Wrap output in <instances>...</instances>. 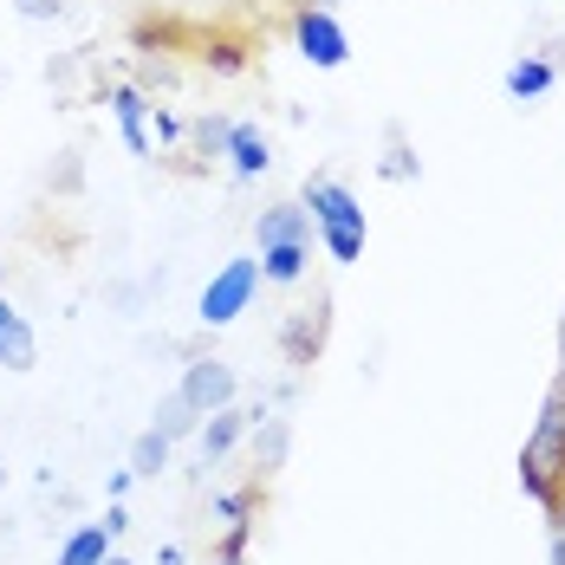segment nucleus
<instances>
[{
	"mask_svg": "<svg viewBox=\"0 0 565 565\" xmlns=\"http://www.w3.org/2000/svg\"><path fill=\"white\" fill-rule=\"evenodd\" d=\"M306 260H312V247H306V241H286V247H260V280H274V286L306 280Z\"/></svg>",
	"mask_w": 565,
	"mask_h": 565,
	"instance_id": "obj_9",
	"label": "nucleus"
},
{
	"mask_svg": "<svg viewBox=\"0 0 565 565\" xmlns=\"http://www.w3.org/2000/svg\"><path fill=\"white\" fill-rule=\"evenodd\" d=\"M559 377H565V319H559Z\"/></svg>",
	"mask_w": 565,
	"mask_h": 565,
	"instance_id": "obj_19",
	"label": "nucleus"
},
{
	"mask_svg": "<svg viewBox=\"0 0 565 565\" xmlns=\"http://www.w3.org/2000/svg\"><path fill=\"white\" fill-rule=\"evenodd\" d=\"M254 292H260V260H227L222 274L202 286V326H234Z\"/></svg>",
	"mask_w": 565,
	"mask_h": 565,
	"instance_id": "obj_4",
	"label": "nucleus"
},
{
	"mask_svg": "<svg viewBox=\"0 0 565 565\" xmlns=\"http://www.w3.org/2000/svg\"><path fill=\"white\" fill-rule=\"evenodd\" d=\"M234 443H241V409L227 403V409H215V416L202 423V455L215 461V455H227V449H234Z\"/></svg>",
	"mask_w": 565,
	"mask_h": 565,
	"instance_id": "obj_11",
	"label": "nucleus"
},
{
	"mask_svg": "<svg viewBox=\"0 0 565 565\" xmlns=\"http://www.w3.org/2000/svg\"><path fill=\"white\" fill-rule=\"evenodd\" d=\"M117 124H124V143L143 157V150H150V137H143V98H137V92H117Z\"/></svg>",
	"mask_w": 565,
	"mask_h": 565,
	"instance_id": "obj_14",
	"label": "nucleus"
},
{
	"mask_svg": "<svg viewBox=\"0 0 565 565\" xmlns=\"http://www.w3.org/2000/svg\"><path fill=\"white\" fill-rule=\"evenodd\" d=\"M20 7V20H58L65 13V0H13Z\"/></svg>",
	"mask_w": 565,
	"mask_h": 565,
	"instance_id": "obj_16",
	"label": "nucleus"
},
{
	"mask_svg": "<svg viewBox=\"0 0 565 565\" xmlns=\"http://www.w3.org/2000/svg\"><path fill=\"white\" fill-rule=\"evenodd\" d=\"M292 46H299L306 65L339 72L344 58H351V33L339 26V13H326V7H299V13H292Z\"/></svg>",
	"mask_w": 565,
	"mask_h": 565,
	"instance_id": "obj_3",
	"label": "nucleus"
},
{
	"mask_svg": "<svg viewBox=\"0 0 565 565\" xmlns=\"http://www.w3.org/2000/svg\"><path fill=\"white\" fill-rule=\"evenodd\" d=\"M175 396H182L195 416H215V409H227V403H234V371H227L222 358H195V364L182 371Z\"/></svg>",
	"mask_w": 565,
	"mask_h": 565,
	"instance_id": "obj_5",
	"label": "nucleus"
},
{
	"mask_svg": "<svg viewBox=\"0 0 565 565\" xmlns=\"http://www.w3.org/2000/svg\"><path fill=\"white\" fill-rule=\"evenodd\" d=\"M150 429L175 443V436H189V429H195V409H189L182 396H163V403H157V423H150Z\"/></svg>",
	"mask_w": 565,
	"mask_h": 565,
	"instance_id": "obj_15",
	"label": "nucleus"
},
{
	"mask_svg": "<svg viewBox=\"0 0 565 565\" xmlns=\"http://www.w3.org/2000/svg\"><path fill=\"white\" fill-rule=\"evenodd\" d=\"M508 92L513 98H540V92H553V65L546 58H520L508 72Z\"/></svg>",
	"mask_w": 565,
	"mask_h": 565,
	"instance_id": "obj_13",
	"label": "nucleus"
},
{
	"mask_svg": "<svg viewBox=\"0 0 565 565\" xmlns=\"http://www.w3.org/2000/svg\"><path fill=\"white\" fill-rule=\"evenodd\" d=\"M520 481L540 508H553L565 494V377H553V391L540 403V423L520 449Z\"/></svg>",
	"mask_w": 565,
	"mask_h": 565,
	"instance_id": "obj_1",
	"label": "nucleus"
},
{
	"mask_svg": "<svg viewBox=\"0 0 565 565\" xmlns=\"http://www.w3.org/2000/svg\"><path fill=\"white\" fill-rule=\"evenodd\" d=\"M0 364H7V371H33V364H40V339H33V326H26L7 299H0Z\"/></svg>",
	"mask_w": 565,
	"mask_h": 565,
	"instance_id": "obj_7",
	"label": "nucleus"
},
{
	"mask_svg": "<svg viewBox=\"0 0 565 565\" xmlns=\"http://www.w3.org/2000/svg\"><path fill=\"white\" fill-rule=\"evenodd\" d=\"M163 468H170V436L143 429V436L130 443V475H163Z\"/></svg>",
	"mask_w": 565,
	"mask_h": 565,
	"instance_id": "obj_12",
	"label": "nucleus"
},
{
	"mask_svg": "<svg viewBox=\"0 0 565 565\" xmlns=\"http://www.w3.org/2000/svg\"><path fill=\"white\" fill-rule=\"evenodd\" d=\"M0 286H7V260H0Z\"/></svg>",
	"mask_w": 565,
	"mask_h": 565,
	"instance_id": "obj_21",
	"label": "nucleus"
},
{
	"mask_svg": "<svg viewBox=\"0 0 565 565\" xmlns=\"http://www.w3.org/2000/svg\"><path fill=\"white\" fill-rule=\"evenodd\" d=\"M227 163H234V175H260L267 170V137L254 124H234L227 130Z\"/></svg>",
	"mask_w": 565,
	"mask_h": 565,
	"instance_id": "obj_10",
	"label": "nucleus"
},
{
	"mask_svg": "<svg viewBox=\"0 0 565 565\" xmlns=\"http://www.w3.org/2000/svg\"><path fill=\"white\" fill-rule=\"evenodd\" d=\"M111 559V526L92 520V526H72L65 546H58V565H105Z\"/></svg>",
	"mask_w": 565,
	"mask_h": 565,
	"instance_id": "obj_8",
	"label": "nucleus"
},
{
	"mask_svg": "<svg viewBox=\"0 0 565 565\" xmlns=\"http://www.w3.org/2000/svg\"><path fill=\"white\" fill-rule=\"evenodd\" d=\"M546 513H553V526H559V533H565V494H559V501H553V508H546Z\"/></svg>",
	"mask_w": 565,
	"mask_h": 565,
	"instance_id": "obj_18",
	"label": "nucleus"
},
{
	"mask_svg": "<svg viewBox=\"0 0 565 565\" xmlns=\"http://www.w3.org/2000/svg\"><path fill=\"white\" fill-rule=\"evenodd\" d=\"M553 565H565V533L553 526Z\"/></svg>",
	"mask_w": 565,
	"mask_h": 565,
	"instance_id": "obj_17",
	"label": "nucleus"
},
{
	"mask_svg": "<svg viewBox=\"0 0 565 565\" xmlns=\"http://www.w3.org/2000/svg\"><path fill=\"white\" fill-rule=\"evenodd\" d=\"M254 241H260V247H286V241H306V247H312V215H306V202L267 209V215L254 222Z\"/></svg>",
	"mask_w": 565,
	"mask_h": 565,
	"instance_id": "obj_6",
	"label": "nucleus"
},
{
	"mask_svg": "<svg viewBox=\"0 0 565 565\" xmlns=\"http://www.w3.org/2000/svg\"><path fill=\"white\" fill-rule=\"evenodd\" d=\"M105 565H130V559H117V553H111V559H105Z\"/></svg>",
	"mask_w": 565,
	"mask_h": 565,
	"instance_id": "obj_20",
	"label": "nucleus"
},
{
	"mask_svg": "<svg viewBox=\"0 0 565 565\" xmlns=\"http://www.w3.org/2000/svg\"><path fill=\"white\" fill-rule=\"evenodd\" d=\"M306 215L326 234V254L332 260H358L364 254V209L344 182H306Z\"/></svg>",
	"mask_w": 565,
	"mask_h": 565,
	"instance_id": "obj_2",
	"label": "nucleus"
}]
</instances>
